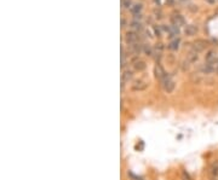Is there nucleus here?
<instances>
[{"instance_id": "393cba45", "label": "nucleus", "mask_w": 218, "mask_h": 180, "mask_svg": "<svg viewBox=\"0 0 218 180\" xmlns=\"http://www.w3.org/2000/svg\"><path fill=\"white\" fill-rule=\"evenodd\" d=\"M216 180H217V179H216Z\"/></svg>"}, {"instance_id": "5701e85b", "label": "nucleus", "mask_w": 218, "mask_h": 180, "mask_svg": "<svg viewBox=\"0 0 218 180\" xmlns=\"http://www.w3.org/2000/svg\"><path fill=\"white\" fill-rule=\"evenodd\" d=\"M154 30H155V34H156V35H160V28L155 27V28H154Z\"/></svg>"}, {"instance_id": "4be33fe9", "label": "nucleus", "mask_w": 218, "mask_h": 180, "mask_svg": "<svg viewBox=\"0 0 218 180\" xmlns=\"http://www.w3.org/2000/svg\"><path fill=\"white\" fill-rule=\"evenodd\" d=\"M162 49H164V46H162V44H158V45H156V50L161 51Z\"/></svg>"}, {"instance_id": "f03ea898", "label": "nucleus", "mask_w": 218, "mask_h": 180, "mask_svg": "<svg viewBox=\"0 0 218 180\" xmlns=\"http://www.w3.org/2000/svg\"><path fill=\"white\" fill-rule=\"evenodd\" d=\"M137 40H138V34H137L136 32H128V33L126 34V41H127L128 44L135 45V44L137 42Z\"/></svg>"}, {"instance_id": "aec40b11", "label": "nucleus", "mask_w": 218, "mask_h": 180, "mask_svg": "<svg viewBox=\"0 0 218 180\" xmlns=\"http://www.w3.org/2000/svg\"><path fill=\"white\" fill-rule=\"evenodd\" d=\"M122 6H124V7L131 6V0H122Z\"/></svg>"}, {"instance_id": "20e7f679", "label": "nucleus", "mask_w": 218, "mask_h": 180, "mask_svg": "<svg viewBox=\"0 0 218 180\" xmlns=\"http://www.w3.org/2000/svg\"><path fill=\"white\" fill-rule=\"evenodd\" d=\"M205 47H206V42L204 40H198V41L194 44V50H195V52H200V51L205 50Z\"/></svg>"}, {"instance_id": "0eeeda50", "label": "nucleus", "mask_w": 218, "mask_h": 180, "mask_svg": "<svg viewBox=\"0 0 218 180\" xmlns=\"http://www.w3.org/2000/svg\"><path fill=\"white\" fill-rule=\"evenodd\" d=\"M210 174L212 175V176H218V161H216V162H213L212 165H211V167H210Z\"/></svg>"}, {"instance_id": "f8f14e48", "label": "nucleus", "mask_w": 218, "mask_h": 180, "mask_svg": "<svg viewBox=\"0 0 218 180\" xmlns=\"http://www.w3.org/2000/svg\"><path fill=\"white\" fill-rule=\"evenodd\" d=\"M132 76H133L132 72H130V70H125V72H124V74H122V81H124V82L130 81L131 79H132Z\"/></svg>"}, {"instance_id": "9d476101", "label": "nucleus", "mask_w": 218, "mask_h": 180, "mask_svg": "<svg viewBox=\"0 0 218 180\" xmlns=\"http://www.w3.org/2000/svg\"><path fill=\"white\" fill-rule=\"evenodd\" d=\"M133 66H135V69L136 70H138V72H142V70H144L145 69V63L143 62V60H138V62H136L135 64H133Z\"/></svg>"}, {"instance_id": "f3484780", "label": "nucleus", "mask_w": 218, "mask_h": 180, "mask_svg": "<svg viewBox=\"0 0 218 180\" xmlns=\"http://www.w3.org/2000/svg\"><path fill=\"white\" fill-rule=\"evenodd\" d=\"M132 50H133V52L136 55H139L141 51H142V46H141L139 44H135V45H132Z\"/></svg>"}, {"instance_id": "4468645a", "label": "nucleus", "mask_w": 218, "mask_h": 180, "mask_svg": "<svg viewBox=\"0 0 218 180\" xmlns=\"http://www.w3.org/2000/svg\"><path fill=\"white\" fill-rule=\"evenodd\" d=\"M142 10V5L141 4H136L133 6H131V12H132L133 15H138Z\"/></svg>"}, {"instance_id": "6e6552de", "label": "nucleus", "mask_w": 218, "mask_h": 180, "mask_svg": "<svg viewBox=\"0 0 218 180\" xmlns=\"http://www.w3.org/2000/svg\"><path fill=\"white\" fill-rule=\"evenodd\" d=\"M196 32H198V28H196L195 26H185V34L189 35V36H193L196 34Z\"/></svg>"}, {"instance_id": "9b49d317", "label": "nucleus", "mask_w": 218, "mask_h": 180, "mask_svg": "<svg viewBox=\"0 0 218 180\" xmlns=\"http://www.w3.org/2000/svg\"><path fill=\"white\" fill-rule=\"evenodd\" d=\"M170 38H174V36H177L178 35V33H179V29H178V27H176V26H171L170 27Z\"/></svg>"}, {"instance_id": "dca6fc26", "label": "nucleus", "mask_w": 218, "mask_h": 180, "mask_svg": "<svg viewBox=\"0 0 218 180\" xmlns=\"http://www.w3.org/2000/svg\"><path fill=\"white\" fill-rule=\"evenodd\" d=\"M131 28H132L133 30H141L142 29V24H141V22H137V21H135V22H132L131 23Z\"/></svg>"}, {"instance_id": "f257e3e1", "label": "nucleus", "mask_w": 218, "mask_h": 180, "mask_svg": "<svg viewBox=\"0 0 218 180\" xmlns=\"http://www.w3.org/2000/svg\"><path fill=\"white\" fill-rule=\"evenodd\" d=\"M161 82H162V86H164V88H165V91L167 92V93H171L173 89H174V81L171 79V76L170 75H165L162 79H161Z\"/></svg>"}, {"instance_id": "423d86ee", "label": "nucleus", "mask_w": 218, "mask_h": 180, "mask_svg": "<svg viewBox=\"0 0 218 180\" xmlns=\"http://www.w3.org/2000/svg\"><path fill=\"white\" fill-rule=\"evenodd\" d=\"M206 62L207 63H213V62H216L217 60V56H216V52L214 51H208L207 52V55H206Z\"/></svg>"}, {"instance_id": "1a4fd4ad", "label": "nucleus", "mask_w": 218, "mask_h": 180, "mask_svg": "<svg viewBox=\"0 0 218 180\" xmlns=\"http://www.w3.org/2000/svg\"><path fill=\"white\" fill-rule=\"evenodd\" d=\"M145 87H147V83H144L142 81H137L132 86V89H133V91H143V89H145Z\"/></svg>"}, {"instance_id": "ddd939ff", "label": "nucleus", "mask_w": 218, "mask_h": 180, "mask_svg": "<svg viewBox=\"0 0 218 180\" xmlns=\"http://www.w3.org/2000/svg\"><path fill=\"white\" fill-rule=\"evenodd\" d=\"M179 47V39H174L173 41H171V44L168 45L170 50H177Z\"/></svg>"}, {"instance_id": "2eb2a0df", "label": "nucleus", "mask_w": 218, "mask_h": 180, "mask_svg": "<svg viewBox=\"0 0 218 180\" xmlns=\"http://www.w3.org/2000/svg\"><path fill=\"white\" fill-rule=\"evenodd\" d=\"M199 59V56H198V52H191V53H189V56H188V60H189V63L191 62V63H194V62H196Z\"/></svg>"}, {"instance_id": "a211bd4d", "label": "nucleus", "mask_w": 218, "mask_h": 180, "mask_svg": "<svg viewBox=\"0 0 218 180\" xmlns=\"http://www.w3.org/2000/svg\"><path fill=\"white\" fill-rule=\"evenodd\" d=\"M143 50H144V52H145L148 56H151V55H153V50H151V47L149 46V45L144 46V47H143Z\"/></svg>"}, {"instance_id": "7ed1b4c3", "label": "nucleus", "mask_w": 218, "mask_h": 180, "mask_svg": "<svg viewBox=\"0 0 218 180\" xmlns=\"http://www.w3.org/2000/svg\"><path fill=\"white\" fill-rule=\"evenodd\" d=\"M172 23H173V26L178 27V26H183L185 23V21L181 15H176V16L172 17Z\"/></svg>"}, {"instance_id": "412c9836", "label": "nucleus", "mask_w": 218, "mask_h": 180, "mask_svg": "<svg viewBox=\"0 0 218 180\" xmlns=\"http://www.w3.org/2000/svg\"><path fill=\"white\" fill-rule=\"evenodd\" d=\"M130 176H132V178H133L135 180H144L143 178H141V176H136V175H133L132 173H130Z\"/></svg>"}, {"instance_id": "b1692460", "label": "nucleus", "mask_w": 218, "mask_h": 180, "mask_svg": "<svg viewBox=\"0 0 218 180\" xmlns=\"http://www.w3.org/2000/svg\"><path fill=\"white\" fill-rule=\"evenodd\" d=\"M141 18H142L141 13H138V15H135V19H141Z\"/></svg>"}, {"instance_id": "6ab92c4d", "label": "nucleus", "mask_w": 218, "mask_h": 180, "mask_svg": "<svg viewBox=\"0 0 218 180\" xmlns=\"http://www.w3.org/2000/svg\"><path fill=\"white\" fill-rule=\"evenodd\" d=\"M182 179L183 180H191L190 176H189V174L187 172H182Z\"/></svg>"}, {"instance_id": "39448f33", "label": "nucleus", "mask_w": 218, "mask_h": 180, "mask_svg": "<svg viewBox=\"0 0 218 180\" xmlns=\"http://www.w3.org/2000/svg\"><path fill=\"white\" fill-rule=\"evenodd\" d=\"M154 72H155V76L158 77V79H162L165 75H166V73H165V70H164V68L160 65V64H156V66H155V69H154Z\"/></svg>"}]
</instances>
